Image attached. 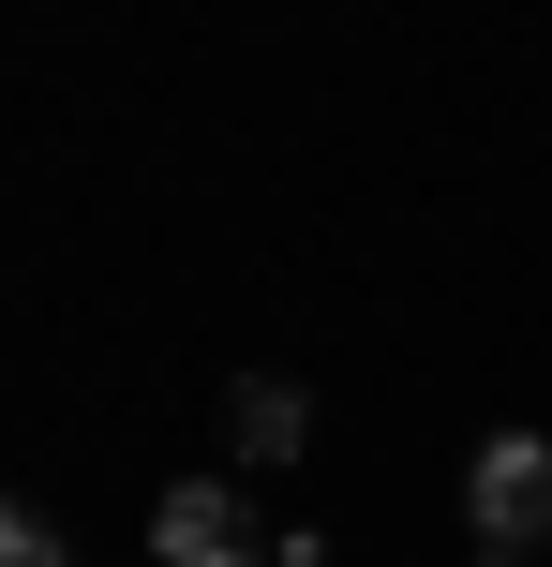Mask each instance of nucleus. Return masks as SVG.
Instances as JSON below:
<instances>
[{"label":"nucleus","instance_id":"f257e3e1","mask_svg":"<svg viewBox=\"0 0 552 567\" xmlns=\"http://www.w3.org/2000/svg\"><path fill=\"white\" fill-rule=\"evenodd\" d=\"M464 523H478L493 553H538V538H552V433H478Z\"/></svg>","mask_w":552,"mask_h":567},{"label":"nucleus","instance_id":"f03ea898","mask_svg":"<svg viewBox=\"0 0 552 567\" xmlns=\"http://www.w3.org/2000/svg\"><path fill=\"white\" fill-rule=\"evenodd\" d=\"M149 567H254L239 493L225 478H165V493H149Z\"/></svg>","mask_w":552,"mask_h":567},{"label":"nucleus","instance_id":"7ed1b4c3","mask_svg":"<svg viewBox=\"0 0 552 567\" xmlns=\"http://www.w3.org/2000/svg\"><path fill=\"white\" fill-rule=\"evenodd\" d=\"M225 433H239V463H299V449H314V389H299V373H239Z\"/></svg>","mask_w":552,"mask_h":567},{"label":"nucleus","instance_id":"20e7f679","mask_svg":"<svg viewBox=\"0 0 552 567\" xmlns=\"http://www.w3.org/2000/svg\"><path fill=\"white\" fill-rule=\"evenodd\" d=\"M0 567H75V538H60L30 493H0Z\"/></svg>","mask_w":552,"mask_h":567}]
</instances>
